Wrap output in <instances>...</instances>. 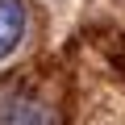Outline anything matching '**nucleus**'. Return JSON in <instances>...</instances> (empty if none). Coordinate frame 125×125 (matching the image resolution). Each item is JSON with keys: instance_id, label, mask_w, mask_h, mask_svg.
Instances as JSON below:
<instances>
[{"instance_id": "obj_1", "label": "nucleus", "mask_w": 125, "mask_h": 125, "mask_svg": "<svg viewBox=\"0 0 125 125\" xmlns=\"http://www.w3.org/2000/svg\"><path fill=\"white\" fill-rule=\"evenodd\" d=\"M0 125H67V113L38 88L13 83L0 88Z\"/></svg>"}, {"instance_id": "obj_2", "label": "nucleus", "mask_w": 125, "mask_h": 125, "mask_svg": "<svg viewBox=\"0 0 125 125\" xmlns=\"http://www.w3.org/2000/svg\"><path fill=\"white\" fill-rule=\"evenodd\" d=\"M25 29H29L25 0H0V62L25 42Z\"/></svg>"}]
</instances>
